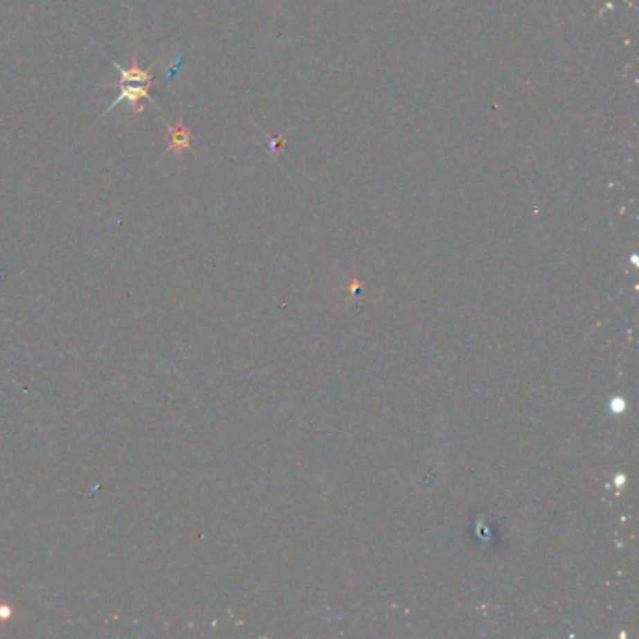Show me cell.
I'll list each match as a JSON object with an SVG mask.
<instances>
[{
	"label": "cell",
	"instance_id": "7a4b0ae2",
	"mask_svg": "<svg viewBox=\"0 0 639 639\" xmlns=\"http://www.w3.org/2000/svg\"><path fill=\"white\" fill-rule=\"evenodd\" d=\"M169 129V145L167 150H174L177 156H182L184 150L192 147V129L179 122L177 126H167ZM165 150V152H167Z\"/></svg>",
	"mask_w": 639,
	"mask_h": 639
},
{
	"label": "cell",
	"instance_id": "6da1fadb",
	"mask_svg": "<svg viewBox=\"0 0 639 639\" xmlns=\"http://www.w3.org/2000/svg\"><path fill=\"white\" fill-rule=\"evenodd\" d=\"M116 89L120 90V94H118V98H116L115 102L111 103V107L105 111V115H107L109 111H113V109L122 102H128L134 113H141L143 111V105L137 103L139 100H143V98H147V100H150V102L154 103L152 96H150V92H148V90H150V84L148 83H126V81H120V83L116 84ZM154 105H156V103H154Z\"/></svg>",
	"mask_w": 639,
	"mask_h": 639
},
{
	"label": "cell",
	"instance_id": "3957f363",
	"mask_svg": "<svg viewBox=\"0 0 639 639\" xmlns=\"http://www.w3.org/2000/svg\"><path fill=\"white\" fill-rule=\"evenodd\" d=\"M113 66L116 68V71L120 73V81H126V83H148L152 81V71L150 70H141L137 62L129 66V68H122L118 62H113Z\"/></svg>",
	"mask_w": 639,
	"mask_h": 639
}]
</instances>
